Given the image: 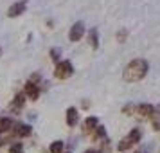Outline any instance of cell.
Segmentation results:
<instances>
[{
    "label": "cell",
    "mask_w": 160,
    "mask_h": 153,
    "mask_svg": "<svg viewBox=\"0 0 160 153\" xmlns=\"http://www.w3.org/2000/svg\"><path fill=\"white\" fill-rule=\"evenodd\" d=\"M148 72H149V63L142 58H135L124 67L122 78L128 83H137V81L144 79L146 76H148Z\"/></svg>",
    "instance_id": "cell-1"
},
{
    "label": "cell",
    "mask_w": 160,
    "mask_h": 153,
    "mask_svg": "<svg viewBox=\"0 0 160 153\" xmlns=\"http://www.w3.org/2000/svg\"><path fill=\"white\" fill-rule=\"evenodd\" d=\"M74 74V67H72V61L68 59H61L56 63V69H54V78L59 81H65L68 78H72Z\"/></svg>",
    "instance_id": "cell-2"
},
{
    "label": "cell",
    "mask_w": 160,
    "mask_h": 153,
    "mask_svg": "<svg viewBox=\"0 0 160 153\" xmlns=\"http://www.w3.org/2000/svg\"><path fill=\"white\" fill-rule=\"evenodd\" d=\"M23 94H25V97L31 99V101H38V99H40V94H42V88H40L38 83L27 81L25 87H23Z\"/></svg>",
    "instance_id": "cell-3"
},
{
    "label": "cell",
    "mask_w": 160,
    "mask_h": 153,
    "mask_svg": "<svg viewBox=\"0 0 160 153\" xmlns=\"http://www.w3.org/2000/svg\"><path fill=\"white\" fill-rule=\"evenodd\" d=\"M135 115L138 119H151L155 115V106L153 105H148V103H140V105H137V108H135Z\"/></svg>",
    "instance_id": "cell-4"
},
{
    "label": "cell",
    "mask_w": 160,
    "mask_h": 153,
    "mask_svg": "<svg viewBox=\"0 0 160 153\" xmlns=\"http://www.w3.org/2000/svg\"><path fill=\"white\" fill-rule=\"evenodd\" d=\"M27 9V0H18L15 4H11L8 9V16L9 18H16V16H22Z\"/></svg>",
    "instance_id": "cell-5"
},
{
    "label": "cell",
    "mask_w": 160,
    "mask_h": 153,
    "mask_svg": "<svg viewBox=\"0 0 160 153\" xmlns=\"http://www.w3.org/2000/svg\"><path fill=\"white\" fill-rule=\"evenodd\" d=\"M83 36H85V23L76 22L72 27H70V31H68V40H70L72 43H76V42H79Z\"/></svg>",
    "instance_id": "cell-6"
},
{
    "label": "cell",
    "mask_w": 160,
    "mask_h": 153,
    "mask_svg": "<svg viewBox=\"0 0 160 153\" xmlns=\"http://www.w3.org/2000/svg\"><path fill=\"white\" fill-rule=\"evenodd\" d=\"M31 133H32V126L31 124H15L13 130H11V135L16 139H25L29 137Z\"/></svg>",
    "instance_id": "cell-7"
},
{
    "label": "cell",
    "mask_w": 160,
    "mask_h": 153,
    "mask_svg": "<svg viewBox=\"0 0 160 153\" xmlns=\"http://www.w3.org/2000/svg\"><path fill=\"white\" fill-rule=\"evenodd\" d=\"M65 121H67V124H68L70 128H74L76 124L79 123V110L76 108V106L67 108V112H65Z\"/></svg>",
    "instance_id": "cell-8"
},
{
    "label": "cell",
    "mask_w": 160,
    "mask_h": 153,
    "mask_svg": "<svg viewBox=\"0 0 160 153\" xmlns=\"http://www.w3.org/2000/svg\"><path fill=\"white\" fill-rule=\"evenodd\" d=\"M25 101H27V97H25V94H23V92L15 94L13 101H11V105H9V110H11V112H18V110H22L23 105H25Z\"/></svg>",
    "instance_id": "cell-9"
},
{
    "label": "cell",
    "mask_w": 160,
    "mask_h": 153,
    "mask_svg": "<svg viewBox=\"0 0 160 153\" xmlns=\"http://www.w3.org/2000/svg\"><path fill=\"white\" fill-rule=\"evenodd\" d=\"M97 124H99V119H97V117L88 115L87 119L83 121V126H81V128H83V133H85V135H90V133L95 130V126H97Z\"/></svg>",
    "instance_id": "cell-10"
},
{
    "label": "cell",
    "mask_w": 160,
    "mask_h": 153,
    "mask_svg": "<svg viewBox=\"0 0 160 153\" xmlns=\"http://www.w3.org/2000/svg\"><path fill=\"white\" fill-rule=\"evenodd\" d=\"M88 45L92 47V49H99V33H97V29L95 27H92V29L88 31Z\"/></svg>",
    "instance_id": "cell-11"
},
{
    "label": "cell",
    "mask_w": 160,
    "mask_h": 153,
    "mask_svg": "<svg viewBox=\"0 0 160 153\" xmlns=\"http://www.w3.org/2000/svg\"><path fill=\"white\" fill-rule=\"evenodd\" d=\"M13 126H15V123L9 117H0V135L2 133H9L13 130Z\"/></svg>",
    "instance_id": "cell-12"
},
{
    "label": "cell",
    "mask_w": 160,
    "mask_h": 153,
    "mask_svg": "<svg viewBox=\"0 0 160 153\" xmlns=\"http://www.w3.org/2000/svg\"><path fill=\"white\" fill-rule=\"evenodd\" d=\"M94 140H102V139L106 137V126H101V124H97L95 126V130L90 133Z\"/></svg>",
    "instance_id": "cell-13"
},
{
    "label": "cell",
    "mask_w": 160,
    "mask_h": 153,
    "mask_svg": "<svg viewBox=\"0 0 160 153\" xmlns=\"http://www.w3.org/2000/svg\"><path fill=\"white\" fill-rule=\"evenodd\" d=\"M133 146H135V144L131 142L130 139L124 137L122 140H119V144H117V151H119V153H124V151H128V150H131Z\"/></svg>",
    "instance_id": "cell-14"
},
{
    "label": "cell",
    "mask_w": 160,
    "mask_h": 153,
    "mask_svg": "<svg viewBox=\"0 0 160 153\" xmlns=\"http://www.w3.org/2000/svg\"><path fill=\"white\" fill-rule=\"evenodd\" d=\"M65 150V142L63 140H52L49 146V153H61Z\"/></svg>",
    "instance_id": "cell-15"
},
{
    "label": "cell",
    "mask_w": 160,
    "mask_h": 153,
    "mask_svg": "<svg viewBox=\"0 0 160 153\" xmlns=\"http://www.w3.org/2000/svg\"><path fill=\"white\" fill-rule=\"evenodd\" d=\"M128 139H130L133 144H138L140 139H142V130H140V128H133V130L128 133Z\"/></svg>",
    "instance_id": "cell-16"
},
{
    "label": "cell",
    "mask_w": 160,
    "mask_h": 153,
    "mask_svg": "<svg viewBox=\"0 0 160 153\" xmlns=\"http://www.w3.org/2000/svg\"><path fill=\"white\" fill-rule=\"evenodd\" d=\"M99 144H101V148L99 150H95L97 153H112V140L110 139H102V140H99Z\"/></svg>",
    "instance_id": "cell-17"
},
{
    "label": "cell",
    "mask_w": 160,
    "mask_h": 153,
    "mask_svg": "<svg viewBox=\"0 0 160 153\" xmlns=\"http://www.w3.org/2000/svg\"><path fill=\"white\" fill-rule=\"evenodd\" d=\"M49 56H51V59L54 61V63L61 61V56H63V51H61V47H52L51 51H49Z\"/></svg>",
    "instance_id": "cell-18"
},
{
    "label": "cell",
    "mask_w": 160,
    "mask_h": 153,
    "mask_svg": "<svg viewBox=\"0 0 160 153\" xmlns=\"http://www.w3.org/2000/svg\"><path fill=\"white\" fill-rule=\"evenodd\" d=\"M135 108H137V105L128 103V105H124V106H122V114H124V115H128V117L135 115Z\"/></svg>",
    "instance_id": "cell-19"
},
{
    "label": "cell",
    "mask_w": 160,
    "mask_h": 153,
    "mask_svg": "<svg viewBox=\"0 0 160 153\" xmlns=\"http://www.w3.org/2000/svg\"><path fill=\"white\" fill-rule=\"evenodd\" d=\"M8 153H23V144L22 142H13Z\"/></svg>",
    "instance_id": "cell-20"
},
{
    "label": "cell",
    "mask_w": 160,
    "mask_h": 153,
    "mask_svg": "<svg viewBox=\"0 0 160 153\" xmlns=\"http://www.w3.org/2000/svg\"><path fill=\"white\" fill-rule=\"evenodd\" d=\"M126 36H128V29H121L119 33H117V40H119L121 43L126 42Z\"/></svg>",
    "instance_id": "cell-21"
},
{
    "label": "cell",
    "mask_w": 160,
    "mask_h": 153,
    "mask_svg": "<svg viewBox=\"0 0 160 153\" xmlns=\"http://www.w3.org/2000/svg\"><path fill=\"white\" fill-rule=\"evenodd\" d=\"M151 119H153V130L160 131V119H155V115H153Z\"/></svg>",
    "instance_id": "cell-22"
},
{
    "label": "cell",
    "mask_w": 160,
    "mask_h": 153,
    "mask_svg": "<svg viewBox=\"0 0 160 153\" xmlns=\"http://www.w3.org/2000/svg\"><path fill=\"white\" fill-rule=\"evenodd\" d=\"M83 153H97V151H95V150H85Z\"/></svg>",
    "instance_id": "cell-23"
},
{
    "label": "cell",
    "mask_w": 160,
    "mask_h": 153,
    "mask_svg": "<svg viewBox=\"0 0 160 153\" xmlns=\"http://www.w3.org/2000/svg\"><path fill=\"white\" fill-rule=\"evenodd\" d=\"M0 54H2V49H0Z\"/></svg>",
    "instance_id": "cell-24"
},
{
    "label": "cell",
    "mask_w": 160,
    "mask_h": 153,
    "mask_svg": "<svg viewBox=\"0 0 160 153\" xmlns=\"http://www.w3.org/2000/svg\"><path fill=\"white\" fill-rule=\"evenodd\" d=\"M61 153H63V151H61ZM67 153H70V151H67Z\"/></svg>",
    "instance_id": "cell-25"
}]
</instances>
